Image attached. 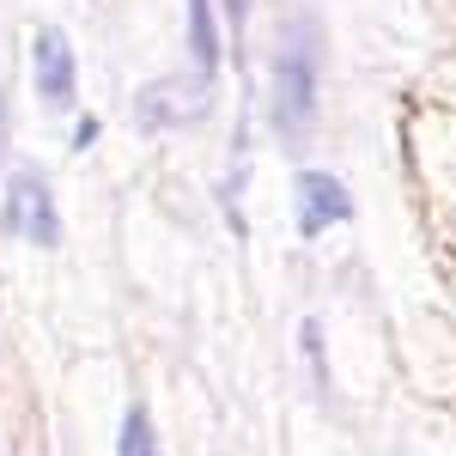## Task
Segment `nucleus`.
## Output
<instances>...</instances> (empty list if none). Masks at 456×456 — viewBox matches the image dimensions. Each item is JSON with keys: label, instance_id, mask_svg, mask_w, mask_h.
<instances>
[{"label": "nucleus", "instance_id": "nucleus-1", "mask_svg": "<svg viewBox=\"0 0 456 456\" xmlns=\"http://www.w3.org/2000/svg\"><path fill=\"white\" fill-rule=\"evenodd\" d=\"M316 122V31L311 19H292L274 49V128L286 146H298Z\"/></svg>", "mask_w": 456, "mask_h": 456}, {"label": "nucleus", "instance_id": "nucleus-2", "mask_svg": "<svg viewBox=\"0 0 456 456\" xmlns=\"http://www.w3.org/2000/svg\"><path fill=\"white\" fill-rule=\"evenodd\" d=\"M0 232L6 238H25L37 249L61 244V213H55V195L37 171H12L6 176V195H0Z\"/></svg>", "mask_w": 456, "mask_h": 456}, {"label": "nucleus", "instance_id": "nucleus-3", "mask_svg": "<svg viewBox=\"0 0 456 456\" xmlns=\"http://www.w3.org/2000/svg\"><path fill=\"white\" fill-rule=\"evenodd\" d=\"M208 98H213L208 79H159L134 98V122L141 128H189L208 116Z\"/></svg>", "mask_w": 456, "mask_h": 456}, {"label": "nucleus", "instance_id": "nucleus-4", "mask_svg": "<svg viewBox=\"0 0 456 456\" xmlns=\"http://www.w3.org/2000/svg\"><path fill=\"white\" fill-rule=\"evenodd\" d=\"M31 68H37V98L49 110L73 104V43L61 31H37L31 43Z\"/></svg>", "mask_w": 456, "mask_h": 456}, {"label": "nucleus", "instance_id": "nucleus-5", "mask_svg": "<svg viewBox=\"0 0 456 456\" xmlns=\"http://www.w3.org/2000/svg\"><path fill=\"white\" fill-rule=\"evenodd\" d=\"M347 213H353V195L329 171H298V232H305V238L341 225Z\"/></svg>", "mask_w": 456, "mask_h": 456}, {"label": "nucleus", "instance_id": "nucleus-6", "mask_svg": "<svg viewBox=\"0 0 456 456\" xmlns=\"http://www.w3.org/2000/svg\"><path fill=\"white\" fill-rule=\"evenodd\" d=\"M189 55H195V79H219V19L213 0H189Z\"/></svg>", "mask_w": 456, "mask_h": 456}, {"label": "nucleus", "instance_id": "nucleus-7", "mask_svg": "<svg viewBox=\"0 0 456 456\" xmlns=\"http://www.w3.org/2000/svg\"><path fill=\"white\" fill-rule=\"evenodd\" d=\"M116 456H165V451H159V432H152V414H146V408H128V414H122Z\"/></svg>", "mask_w": 456, "mask_h": 456}, {"label": "nucleus", "instance_id": "nucleus-8", "mask_svg": "<svg viewBox=\"0 0 456 456\" xmlns=\"http://www.w3.org/2000/svg\"><path fill=\"white\" fill-rule=\"evenodd\" d=\"M298 341H305V359H311L316 389H329V365H322V329H316V322H305V329H298Z\"/></svg>", "mask_w": 456, "mask_h": 456}, {"label": "nucleus", "instance_id": "nucleus-9", "mask_svg": "<svg viewBox=\"0 0 456 456\" xmlns=\"http://www.w3.org/2000/svg\"><path fill=\"white\" fill-rule=\"evenodd\" d=\"M0 134H6V92H0Z\"/></svg>", "mask_w": 456, "mask_h": 456}]
</instances>
